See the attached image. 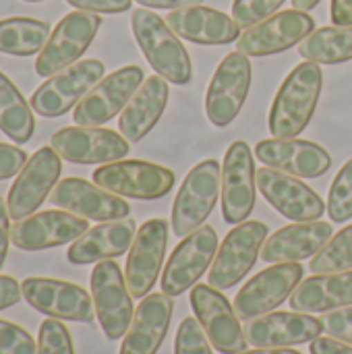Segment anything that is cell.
<instances>
[{
  "label": "cell",
  "instance_id": "1",
  "mask_svg": "<svg viewBox=\"0 0 352 354\" xmlns=\"http://www.w3.org/2000/svg\"><path fill=\"white\" fill-rule=\"evenodd\" d=\"M324 87V73L317 62H301L280 85L270 116L268 129L272 137L290 139L301 135L311 122Z\"/></svg>",
  "mask_w": 352,
  "mask_h": 354
},
{
  "label": "cell",
  "instance_id": "2",
  "mask_svg": "<svg viewBox=\"0 0 352 354\" xmlns=\"http://www.w3.org/2000/svg\"><path fill=\"white\" fill-rule=\"evenodd\" d=\"M133 35L151 68L168 83L187 85L193 77V64L178 35L166 19L147 8H137L131 17Z\"/></svg>",
  "mask_w": 352,
  "mask_h": 354
},
{
  "label": "cell",
  "instance_id": "3",
  "mask_svg": "<svg viewBox=\"0 0 352 354\" xmlns=\"http://www.w3.org/2000/svg\"><path fill=\"white\" fill-rule=\"evenodd\" d=\"M220 195L222 168L216 160H203L193 170H189L172 205L170 226L174 236L185 239L201 228L214 212Z\"/></svg>",
  "mask_w": 352,
  "mask_h": 354
},
{
  "label": "cell",
  "instance_id": "4",
  "mask_svg": "<svg viewBox=\"0 0 352 354\" xmlns=\"http://www.w3.org/2000/svg\"><path fill=\"white\" fill-rule=\"evenodd\" d=\"M268 239V226L257 220H245L237 224L218 247L216 259L210 268L207 282L218 290L237 286L261 257L263 243Z\"/></svg>",
  "mask_w": 352,
  "mask_h": 354
},
{
  "label": "cell",
  "instance_id": "5",
  "mask_svg": "<svg viewBox=\"0 0 352 354\" xmlns=\"http://www.w3.org/2000/svg\"><path fill=\"white\" fill-rule=\"evenodd\" d=\"M106 66L98 58L79 60L64 71L48 77L31 95V108L44 118H58L68 110L77 108V104L91 91V87L104 79Z\"/></svg>",
  "mask_w": 352,
  "mask_h": 354
},
{
  "label": "cell",
  "instance_id": "6",
  "mask_svg": "<svg viewBox=\"0 0 352 354\" xmlns=\"http://www.w3.org/2000/svg\"><path fill=\"white\" fill-rule=\"evenodd\" d=\"M102 27V19L89 10H73L64 15L50 33L44 50L37 54L35 73L39 77H52L66 66L79 62L95 39Z\"/></svg>",
  "mask_w": 352,
  "mask_h": 354
},
{
  "label": "cell",
  "instance_id": "7",
  "mask_svg": "<svg viewBox=\"0 0 352 354\" xmlns=\"http://www.w3.org/2000/svg\"><path fill=\"white\" fill-rule=\"evenodd\" d=\"M93 183L120 197L154 201L172 191L176 176L170 168L160 164L143 160H116L93 170Z\"/></svg>",
  "mask_w": 352,
  "mask_h": 354
},
{
  "label": "cell",
  "instance_id": "8",
  "mask_svg": "<svg viewBox=\"0 0 352 354\" xmlns=\"http://www.w3.org/2000/svg\"><path fill=\"white\" fill-rule=\"evenodd\" d=\"M91 299L95 317L108 340L124 338L131 328L135 309L133 295L127 286L120 266L112 259L100 261L91 272Z\"/></svg>",
  "mask_w": 352,
  "mask_h": 354
},
{
  "label": "cell",
  "instance_id": "9",
  "mask_svg": "<svg viewBox=\"0 0 352 354\" xmlns=\"http://www.w3.org/2000/svg\"><path fill=\"white\" fill-rule=\"evenodd\" d=\"M253 81L251 60L243 52H230L212 77L205 95V114L214 127H228L243 110Z\"/></svg>",
  "mask_w": 352,
  "mask_h": 354
},
{
  "label": "cell",
  "instance_id": "10",
  "mask_svg": "<svg viewBox=\"0 0 352 354\" xmlns=\"http://www.w3.org/2000/svg\"><path fill=\"white\" fill-rule=\"evenodd\" d=\"M218 253V234L212 226H201L185 236L162 272V292L168 297H180L193 288L201 276L212 268Z\"/></svg>",
  "mask_w": 352,
  "mask_h": 354
},
{
  "label": "cell",
  "instance_id": "11",
  "mask_svg": "<svg viewBox=\"0 0 352 354\" xmlns=\"http://www.w3.org/2000/svg\"><path fill=\"white\" fill-rule=\"evenodd\" d=\"M191 307L212 346L222 354L243 353L247 348L245 328L230 301L210 284H195L191 290Z\"/></svg>",
  "mask_w": 352,
  "mask_h": 354
},
{
  "label": "cell",
  "instance_id": "12",
  "mask_svg": "<svg viewBox=\"0 0 352 354\" xmlns=\"http://www.w3.org/2000/svg\"><path fill=\"white\" fill-rule=\"evenodd\" d=\"M60 174L62 158L52 147H39L21 168L8 191L6 205L10 220H23L31 216L54 191Z\"/></svg>",
  "mask_w": 352,
  "mask_h": 354
},
{
  "label": "cell",
  "instance_id": "13",
  "mask_svg": "<svg viewBox=\"0 0 352 354\" xmlns=\"http://www.w3.org/2000/svg\"><path fill=\"white\" fill-rule=\"evenodd\" d=\"M143 83V68L137 64L122 66L102 81H98L91 91L77 104L73 120L81 127H102L131 102L135 91Z\"/></svg>",
  "mask_w": 352,
  "mask_h": 354
},
{
  "label": "cell",
  "instance_id": "14",
  "mask_svg": "<svg viewBox=\"0 0 352 354\" xmlns=\"http://www.w3.org/2000/svg\"><path fill=\"white\" fill-rule=\"evenodd\" d=\"M257 201V168L251 147L234 141L222 164V216L228 224L245 222Z\"/></svg>",
  "mask_w": 352,
  "mask_h": 354
},
{
  "label": "cell",
  "instance_id": "15",
  "mask_svg": "<svg viewBox=\"0 0 352 354\" xmlns=\"http://www.w3.org/2000/svg\"><path fill=\"white\" fill-rule=\"evenodd\" d=\"M305 268L301 263H274L253 276L237 295L234 311L241 319L251 322L280 307L301 284Z\"/></svg>",
  "mask_w": 352,
  "mask_h": 354
},
{
  "label": "cell",
  "instance_id": "16",
  "mask_svg": "<svg viewBox=\"0 0 352 354\" xmlns=\"http://www.w3.org/2000/svg\"><path fill=\"white\" fill-rule=\"evenodd\" d=\"M23 299L39 313L60 319L89 324L95 317L93 299L89 292L73 282L54 278H27L21 284Z\"/></svg>",
  "mask_w": 352,
  "mask_h": 354
},
{
  "label": "cell",
  "instance_id": "17",
  "mask_svg": "<svg viewBox=\"0 0 352 354\" xmlns=\"http://www.w3.org/2000/svg\"><path fill=\"white\" fill-rule=\"evenodd\" d=\"M315 31V19L305 10H282L245 29L237 39V50L247 56H272L301 44Z\"/></svg>",
  "mask_w": 352,
  "mask_h": 354
},
{
  "label": "cell",
  "instance_id": "18",
  "mask_svg": "<svg viewBox=\"0 0 352 354\" xmlns=\"http://www.w3.org/2000/svg\"><path fill=\"white\" fill-rule=\"evenodd\" d=\"M168 247V222L162 218L147 220L139 230L129 249L124 280L133 299H145L164 266Z\"/></svg>",
  "mask_w": 352,
  "mask_h": 354
},
{
  "label": "cell",
  "instance_id": "19",
  "mask_svg": "<svg viewBox=\"0 0 352 354\" xmlns=\"http://www.w3.org/2000/svg\"><path fill=\"white\" fill-rule=\"evenodd\" d=\"M89 230V220L64 209H46L17 220L10 226V243L21 251H44L75 243Z\"/></svg>",
  "mask_w": 352,
  "mask_h": 354
},
{
  "label": "cell",
  "instance_id": "20",
  "mask_svg": "<svg viewBox=\"0 0 352 354\" xmlns=\"http://www.w3.org/2000/svg\"><path fill=\"white\" fill-rule=\"evenodd\" d=\"M50 147L73 164H110L129 153V141L116 131L81 124L56 131Z\"/></svg>",
  "mask_w": 352,
  "mask_h": 354
},
{
  "label": "cell",
  "instance_id": "21",
  "mask_svg": "<svg viewBox=\"0 0 352 354\" xmlns=\"http://www.w3.org/2000/svg\"><path fill=\"white\" fill-rule=\"evenodd\" d=\"M257 189L266 201L284 218L295 222L319 220L326 212L324 199L299 176L263 166L257 170Z\"/></svg>",
  "mask_w": 352,
  "mask_h": 354
},
{
  "label": "cell",
  "instance_id": "22",
  "mask_svg": "<svg viewBox=\"0 0 352 354\" xmlns=\"http://www.w3.org/2000/svg\"><path fill=\"white\" fill-rule=\"evenodd\" d=\"M50 201L75 216L95 222L129 218L131 205L120 197L85 178H62L50 193Z\"/></svg>",
  "mask_w": 352,
  "mask_h": 354
},
{
  "label": "cell",
  "instance_id": "23",
  "mask_svg": "<svg viewBox=\"0 0 352 354\" xmlns=\"http://www.w3.org/2000/svg\"><path fill=\"white\" fill-rule=\"evenodd\" d=\"M255 158L263 166L299 178H317L332 168V156L317 143L305 139H266L255 145Z\"/></svg>",
  "mask_w": 352,
  "mask_h": 354
},
{
  "label": "cell",
  "instance_id": "24",
  "mask_svg": "<svg viewBox=\"0 0 352 354\" xmlns=\"http://www.w3.org/2000/svg\"><path fill=\"white\" fill-rule=\"evenodd\" d=\"M324 332L322 322L309 313L276 311L247 322L245 336L255 348H288L313 342Z\"/></svg>",
  "mask_w": 352,
  "mask_h": 354
},
{
  "label": "cell",
  "instance_id": "25",
  "mask_svg": "<svg viewBox=\"0 0 352 354\" xmlns=\"http://www.w3.org/2000/svg\"><path fill=\"white\" fill-rule=\"evenodd\" d=\"M172 311V297L164 292L147 295L133 315L131 328L122 338L118 354H158L170 330Z\"/></svg>",
  "mask_w": 352,
  "mask_h": 354
},
{
  "label": "cell",
  "instance_id": "26",
  "mask_svg": "<svg viewBox=\"0 0 352 354\" xmlns=\"http://www.w3.org/2000/svg\"><path fill=\"white\" fill-rule=\"evenodd\" d=\"M332 236L334 228L330 222H295L266 239L261 259L266 263H299L315 257Z\"/></svg>",
  "mask_w": 352,
  "mask_h": 354
},
{
  "label": "cell",
  "instance_id": "27",
  "mask_svg": "<svg viewBox=\"0 0 352 354\" xmlns=\"http://www.w3.org/2000/svg\"><path fill=\"white\" fill-rule=\"evenodd\" d=\"M137 236V224L131 218L100 222L71 243L66 259L73 266H89L124 255Z\"/></svg>",
  "mask_w": 352,
  "mask_h": 354
},
{
  "label": "cell",
  "instance_id": "28",
  "mask_svg": "<svg viewBox=\"0 0 352 354\" xmlns=\"http://www.w3.org/2000/svg\"><path fill=\"white\" fill-rule=\"evenodd\" d=\"M166 23L178 37L201 46H224L241 37V27L232 17L203 4L172 10Z\"/></svg>",
  "mask_w": 352,
  "mask_h": 354
},
{
  "label": "cell",
  "instance_id": "29",
  "mask_svg": "<svg viewBox=\"0 0 352 354\" xmlns=\"http://www.w3.org/2000/svg\"><path fill=\"white\" fill-rule=\"evenodd\" d=\"M168 97H170L168 81L160 75L147 77L141 83V87L135 91L131 102L124 106V110L120 112L118 118L120 135L131 143H139L143 137H147L151 129L158 124V120L162 118L168 106Z\"/></svg>",
  "mask_w": 352,
  "mask_h": 354
},
{
  "label": "cell",
  "instance_id": "30",
  "mask_svg": "<svg viewBox=\"0 0 352 354\" xmlns=\"http://www.w3.org/2000/svg\"><path fill=\"white\" fill-rule=\"evenodd\" d=\"M290 307L299 313H328L352 305V270L315 274L290 295Z\"/></svg>",
  "mask_w": 352,
  "mask_h": 354
},
{
  "label": "cell",
  "instance_id": "31",
  "mask_svg": "<svg viewBox=\"0 0 352 354\" xmlns=\"http://www.w3.org/2000/svg\"><path fill=\"white\" fill-rule=\"evenodd\" d=\"M0 131L19 145L29 143L35 133V116L31 104H27L19 87L2 71H0Z\"/></svg>",
  "mask_w": 352,
  "mask_h": 354
},
{
  "label": "cell",
  "instance_id": "32",
  "mask_svg": "<svg viewBox=\"0 0 352 354\" xmlns=\"http://www.w3.org/2000/svg\"><path fill=\"white\" fill-rule=\"evenodd\" d=\"M299 54L317 64H340L352 60V25H332L311 31L299 44Z\"/></svg>",
  "mask_w": 352,
  "mask_h": 354
},
{
  "label": "cell",
  "instance_id": "33",
  "mask_svg": "<svg viewBox=\"0 0 352 354\" xmlns=\"http://www.w3.org/2000/svg\"><path fill=\"white\" fill-rule=\"evenodd\" d=\"M50 37V25L31 17H10L0 21V52L10 56L39 54Z\"/></svg>",
  "mask_w": 352,
  "mask_h": 354
},
{
  "label": "cell",
  "instance_id": "34",
  "mask_svg": "<svg viewBox=\"0 0 352 354\" xmlns=\"http://www.w3.org/2000/svg\"><path fill=\"white\" fill-rule=\"evenodd\" d=\"M309 270L313 274L346 272L352 270V224L336 232L324 249L311 259Z\"/></svg>",
  "mask_w": 352,
  "mask_h": 354
},
{
  "label": "cell",
  "instance_id": "35",
  "mask_svg": "<svg viewBox=\"0 0 352 354\" xmlns=\"http://www.w3.org/2000/svg\"><path fill=\"white\" fill-rule=\"evenodd\" d=\"M328 214L334 222H349L352 218V158L336 174L330 195H328Z\"/></svg>",
  "mask_w": 352,
  "mask_h": 354
},
{
  "label": "cell",
  "instance_id": "36",
  "mask_svg": "<svg viewBox=\"0 0 352 354\" xmlns=\"http://www.w3.org/2000/svg\"><path fill=\"white\" fill-rule=\"evenodd\" d=\"M37 354H75L73 338L60 319H46L37 334Z\"/></svg>",
  "mask_w": 352,
  "mask_h": 354
},
{
  "label": "cell",
  "instance_id": "37",
  "mask_svg": "<svg viewBox=\"0 0 352 354\" xmlns=\"http://www.w3.org/2000/svg\"><path fill=\"white\" fill-rule=\"evenodd\" d=\"M174 354H214L212 342L205 336L197 317H187L178 326L176 340H174Z\"/></svg>",
  "mask_w": 352,
  "mask_h": 354
},
{
  "label": "cell",
  "instance_id": "38",
  "mask_svg": "<svg viewBox=\"0 0 352 354\" xmlns=\"http://www.w3.org/2000/svg\"><path fill=\"white\" fill-rule=\"evenodd\" d=\"M286 0H234L232 4V19L239 27H253L268 17L276 15V10Z\"/></svg>",
  "mask_w": 352,
  "mask_h": 354
},
{
  "label": "cell",
  "instance_id": "39",
  "mask_svg": "<svg viewBox=\"0 0 352 354\" xmlns=\"http://www.w3.org/2000/svg\"><path fill=\"white\" fill-rule=\"evenodd\" d=\"M0 354H37V344L27 330L0 319Z\"/></svg>",
  "mask_w": 352,
  "mask_h": 354
},
{
  "label": "cell",
  "instance_id": "40",
  "mask_svg": "<svg viewBox=\"0 0 352 354\" xmlns=\"http://www.w3.org/2000/svg\"><path fill=\"white\" fill-rule=\"evenodd\" d=\"M319 322H322V328L328 336L342 340L346 344H352V305L328 311L326 315H322Z\"/></svg>",
  "mask_w": 352,
  "mask_h": 354
},
{
  "label": "cell",
  "instance_id": "41",
  "mask_svg": "<svg viewBox=\"0 0 352 354\" xmlns=\"http://www.w3.org/2000/svg\"><path fill=\"white\" fill-rule=\"evenodd\" d=\"M27 164V153L10 143H0V180H6L21 172Z\"/></svg>",
  "mask_w": 352,
  "mask_h": 354
},
{
  "label": "cell",
  "instance_id": "42",
  "mask_svg": "<svg viewBox=\"0 0 352 354\" xmlns=\"http://www.w3.org/2000/svg\"><path fill=\"white\" fill-rule=\"evenodd\" d=\"M71 6L77 10H89V12H106V15H116L124 12L131 8L133 0H66Z\"/></svg>",
  "mask_w": 352,
  "mask_h": 354
},
{
  "label": "cell",
  "instance_id": "43",
  "mask_svg": "<svg viewBox=\"0 0 352 354\" xmlns=\"http://www.w3.org/2000/svg\"><path fill=\"white\" fill-rule=\"evenodd\" d=\"M23 297L21 284L12 276H0V311L15 307Z\"/></svg>",
  "mask_w": 352,
  "mask_h": 354
},
{
  "label": "cell",
  "instance_id": "44",
  "mask_svg": "<svg viewBox=\"0 0 352 354\" xmlns=\"http://www.w3.org/2000/svg\"><path fill=\"white\" fill-rule=\"evenodd\" d=\"M311 354H352V344L336 340L332 336H319L309 346Z\"/></svg>",
  "mask_w": 352,
  "mask_h": 354
},
{
  "label": "cell",
  "instance_id": "45",
  "mask_svg": "<svg viewBox=\"0 0 352 354\" xmlns=\"http://www.w3.org/2000/svg\"><path fill=\"white\" fill-rule=\"evenodd\" d=\"M8 205L0 197V270L6 261L8 255V245H10V224H8Z\"/></svg>",
  "mask_w": 352,
  "mask_h": 354
},
{
  "label": "cell",
  "instance_id": "46",
  "mask_svg": "<svg viewBox=\"0 0 352 354\" xmlns=\"http://www.w3.org/2000/svg\"><path fill=\"white\" fill-rule=\"evenodd\" d=\"M330 17L334 25H342V27L352 25V0H332Z\"/></svg>",
  "mask_w": 352,
  "mask_h": 354
},
{
  "label": "cell",
  "instance_id": "47",
  "mask_svg": "<svg viewBox=\"0 0 352 354\" xmlns=\"http://www.w3.org/2000/svg\"><path fill=\"white\" fill-rule=\"evenodd\" d=\"M135 2L143 4L145 8H170V10L203 4V0H135Z\"/></svg>",
  "mask_w": 352,
  "mask_h": 354
},
{
  "label": "cell",
  "instance_id": "48",
  "mask_svg": "<svg viewBox=\"0 0 352 354\" xmlns=\"http://www.w3.org/2000/svg\"><path fill=\"white\" fill-rule=\"evenodd\" d=\"M237 354H303L295 348H255V351H243Z\"/></svg>",
  "mask_w": 352,
  "mask_h": 354
},
{
  "label": "cell",
  "instance_id": "49",
  "mask_svg": "<svg viewBox=\"0 0 352 354\" xmlns=\"http://www.w3.org/2000/svg\"><path fill=\"white\" fill-rule=\"evenodd\" d=\"M322 0H293V6L297 8V10H311V8H315L317 4H319Z\"/></svg>",
  "mask_w": 352,
  "mask_h": 354
},
{
  "label": "cell",
  "instance_id": "50",
  "mask_svg": "<svg viewBox=\"0 0 352 354\" xmlns=\"http://www.w3.org/2000/svg\"><path fill=\"white\" fill-rule=\"evenodd\" d=\"M25 2H41V0H25Z\"/></svg>",
  "mask_w": 352,
  "mask_h": 354
}]
</instances>
